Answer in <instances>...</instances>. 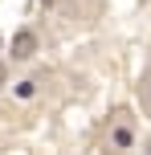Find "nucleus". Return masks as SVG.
<instances>
[{
  "label": "nucleus",
  "instance_id": "nucleus-1",
  "mask_svg": "<svg viewBox=\"0 0 151 155\" xmlns=\"http://www.w3.org/2000/svg\"><path fill=\"white\" fill-rule=\"evenodd\" d=\"M37 49H41V41H37V33H33V29H16L12 41H8L12 61H33V57H37Z\"/></svg>",
  "mask_w": 151,
  "mask_h": 155
},
{
  "label": "nucleus",
  "instance_id": "nucleus-2",
  "mask_svg": "<svg viewBox=\"0 0 151 155\" xmlns=\"http://www.w3.org/2000/svg\"><path fill=\"white\" fill-rule=\"evenodd\" d=\"M12 98H21V102H33V98H37V78H21V82L12 86Z\"/></svg>",
  "mask_w": 151,
  "mask_h": 155
},
{
  "label": "nucleus",
  "instance_id": "nucleus-3",
  "mask_svg": "<svg viewBox=\"0 0 151 155\" xmlns=\"http://www.w3.org/2000/svg\"><path fill=\"white\" fill-rule=\"evenodd\" d=\"M110 143L119 151H131V147H135V131H131V127H114V131H110Z\"/></svg>",
  "mask_w": 151,
  "mask_h": 155
},
{
  "label": "nucleus",
  "instance_id": "nucleus-4",
  "mask_svg": "<svg viewBox=\"0 0 151 155\" xmlns=\"http://www.w3.org/2000/svg\"><path fill=\"white\" fill-rule=\"evenodd\" d=\"M4 86H8V65L0 61V90H4Z\"/></svg>",
  "mask_w": 151,
  "mask_h": 155
},
{
  "label": "nucleus",
  "instance_id": "nucleus-5",
  "mask_svg": "<svg viewBox=\"0 0 151 155\" xmlns=\"http://www.w3.org/2000/svg\"><path fill=\"white\" fill-rule=\"evenodd\" d=\"M41 4H45V8H49V4H53V0H41Z\"/></svg>",
  "mask_w": 151,
  "mask_h": 155
},
{
  "label": "nucleus",
  "instance_id": "nucleus-6",
  "mask_svg": "<svg viewBox=\"0 0 151 155\" xmlns=\"http://www.w3.org/2000/svg\"><path fill=\"white\" fill-rule=\"evenodd\" d=\"M147 102H151V86H147Z\"/></svg>",
  "mask_w": 151,
  "mask_h": 155
}]
</instances>
